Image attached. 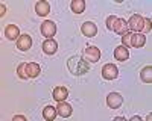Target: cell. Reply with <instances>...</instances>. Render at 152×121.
<instances>
[{
    "instance_id": "2e32d148",
    "label": "cell",
    "mask_w": 152,
    "mask_h": 121,
    "mask_svg": "<svg viewBox=\"0 0 152 121\" xmlns=\"http://www.w3.org/2000/svg\"><path fill=\"white\" fill-rule=\"evenodd\" d=\"M52 95H53V99H55L56 102H64L67 97H69V89H67L66 86H56V88L53 89Z\"/></svg>"
},
{
    "instance_id": "9a60e30c",
    "label": "cell",
    "mask_w": 152,
    "mask_h": 121,
    "mask_svg": "<svg viewBox=\"0 0 152 121\" xmlns=\"http://www.w3.org/2000/svg\"><path fill=\"white\" fill-rule=\"evenodd\" d=\"M114 58H116L117 60H120V62H125V60H128V58H129L128 47H125V45H119V47H116V50H114Z\"/></svg>"
},
{
    "instance_id": "3957f363",
    "label": "cell",
    "mask_w": 152,
    "mask_h": 121,
    "mask_svg": "<svg viewBox=\"0 0 152 121\" xmlns=\"http://www.w3.org/2000/svg\"><path fill=\"white\" fill-rule=\"evenodd\" d=\"M122 45L125 47H134V48H142L146 44V36L143 33H135V32H128L122 36Z\"/></svg>"
},
{
    "instance_id": "8992f818",
    "label": "cell",
    "mask_w": 152,
    "mask_h": 121,
    "mask_svg": "<svg viewBox=\"0 0 152 121\" xmlns=\"http://www.w3.org/2000/svg\"><path fill=\"white\" fill-rule=\"evenodd\" d=\"M84 59L87 62H91V64H96L97 60L100 59V50L94 45H88L84 52Z\"/></svg>"
},
{
    "instance_id": "5bb4252c",
    "label": "cell",
    "mask_w": 152,
    "mask_h": 121,
    "mask_svg": "<svg viewBox=\"0 0 152 121\" xmlns=\"http://www.w3.org/2000/svg\"><path fill=\"white\" fill-rule=\"evenodd\" d=\"M56 50H58V44H56V41H55L53 38L46 40V41L43 42V52H44L46 55H55Z\"/></svg>"
},
{
    "instance_id": "e0dca14e",
    "label": "cell",
    "mask_w": 152,
    "mask_h": 121,
    "mask_svg": "<svg viewBox=\"0 0 152 121\" xmlns=\"http://www.w3.org/2000/svg\"><path fill=\"white\" fill-rule=\"evenodd\" d=\"M35 12L40 17H44V15H47L49 12H50V5L47 3V2H38L37 5H35Z\"/></svg>"
},
{
    "instance_id": "ac0fdd59",
    "label": "cell",
    "mask_w": 152,
    "mask_h": 121,
    "mask_svg": "<svg viewBox=\"0 0 152 121\" xmlns=\"http://www.w3.org/2000/svg\"><path fill=\"white\" fill-rule=\"evenodd\" d=\"M56 115H58L56 107H53V106H46V107L43 109V117H44V120H47V121H53V120L56 118Z\"/></svg>"
},
{
    "instance_id": "ffe728a7",
    "label": "cell",
    "mask_w": 152,
    "mask_h": 121,
    "mask_svg": "<svg viewBox=\"0 0 152 121\" xmlns=\"http://www.w3.org/2000/svg\"><path fill=\"white\" fill-rule=\"evenodd\" d=\"M140 77H142V80H143L145 83H151V82H152V67H151V65H148V67H145V68L142 70Z\"/></svg>"
},
{
    "instance_id": "6da1fadb",
    "label": "cell",
    "mask_w": 152,
    "mask_h": 121,
    "mask_svg": "<svg viewBox=\"0 0 152 121\" xmlns=\"http://www.w3.org/2000/svg\"><path fill=\"white\" fill-rule=\"evenodd\" d=\"M67 67H69L70 73L75 76H84L85 73H88V70H90V65H88L87 60L82 59V58H78V56L69 58Z\"/></svg>"
},
{
    "instance_id": "7a4b0ae2",
    "label": "cell",
    "mask_w": 152,
    "mask_h": 121,
    "mask_svg": "<svg viewBox=\"0 0 152 121\" xmlns=\"http://www.w3.org/2000/svg\"><path fill=\"white\" fill-rule=\"evenodd\" d=\"M41 73V68H40V65L38 64H35V62H23V64H20L18 67H17V74H18V77L20 79H34V77H37L38 74Z\"/></svg>"
},
{
    "instance_id": "4fadbf2b",
    "label": "cell",
    "mask_w": 152,
    "mask_h": 121,
    "mask_svg": "<svg viewBox=\"0 0 152 121\" xmlns=\"http://www.w3.org/2000/svg\"><path fill=\"white\" fill-rule=\"evenodd\" d=\"M5 36L8 40L11 41H15L20 38V29L18 26H15V24H8V26L5 27Z\"/></svg>"
},
{
    "instance_id": "603a6c76",
    "label": "cell",
    "mask_w": 152,
    "mask_h": 121,
    "mask_svg": "<svg viewBox=\"0 0 152 121\" xmlns=\"http://www.w3.org/2000/svg\"><path fill=\"white\" fill-rule=\"evenodd\" d=\"M5 14H6V6L2 3V6H0V17H5Z\"/></svg>"
},
{
    "instance_id": "7402d4cb",
    "label": "cell",
    "mask_w": 152,
    "mask_h": 121,
    "mask_svg": "<svg viewBox=\"0 0 152 121\" xmlns=\"http://www.w3.org/2000/svg\"><path fill=\"white\" fill-rule=\"evenodd\" d=\"M12 120H14V121H26L28 118H26V117H23V115H15Z\"/></svg>"
},
{
    "instance_id": "52a82bcc",
    "label": "cell",
    "mask_w": 152,
    "mask_h": 121,
    "mask_svg": "<svg viewBox=\"0 0 152 121\" xmlns=\"http://www.w3.org/2000/svg\"><path fill=\"white\" fill-rule=\"evenodd\" d=\"M41 33H43V36H46L47 40H50L56 33V24L52 20H46L41 24Z\"/></svg>"
},
{
    "instance_id": "d6986e66",
    "label": "cell",
    "mask_w": 152,
    "mask_h": 121,
    "mask_svg": "<svg viewBox=\"0 0 152 121\" xmlns=\"http://www.w3.org/2000/svg\"><path fill=\"white\" fill-rule=\"evenodd\" d=\"M70 8H72V11L75 12V14H82L84 9H85V2L84 0H73V2L70 3Z\"/></svg>"
},
{
    "instance_id": "277c9868",
    "label": "cell",
    "mask_w": 152,
    "mask_h": 121,
    "mask_svg": "<svg viewBox=\"0 0 152 121\" xmlns=\"http://www.w3.org/2000/svg\"><path fill=\"white\" fill-rule=\"evenodd\" d=\"M107 27L113 32H116L119 35H125L129 32V27H128V21H125L123 18H117L114 15H110L107 18Z\"/></svg>"
},
{
    "instance_id": "cb8c5ba5",
    "label": "cell",
    "mask_w": 152,
    "mask_h": 121,
    "mask_svg": "<svg viewBox=\"0 0 152 121\" xmlns=\"http://www.w3.org/2000/svg\"><path fill=\"white\" fill-rule=\"evenodd\" d=\"M131 120H132V121H140V117H132Z\"/></svg>"
},
{
    "instance_id": "44dd1931",
    "label": "cell",
    "mask_w": 152,
    "mask_h": 121,
    "mask_svg": "<svg viewBox=\"0 0 152 121\" xmlns=\"http://www.w3.org/2000/svg\"><path fill=\"white\" fill-rule=\"evenodd\" d=\"M151 30V18H145V32Z\"/></svg>"
},
{
    "instance_id": "7c38bea8",
    "label": "cell",
    "mask_w": 152,
    "mask_h": 121,
    "mask_svg": "<svg viewBox=\"0 0 152 121\" xmlns=\"http://www.w3.org/2000/svg\"><path fill=\"white\" fill-rule=\"evenodd\" d=\"M81 32L87 36V38H93V36H96V33H97V27H96L94 23L85 21L82 26H81Z\"/></svg>"
},
{
    "instance_id": "9c48e42d",
    "label": "cell",
    "mask_w": 152,
    "mask_h": 121,
    "mask_svg": "<svg viewBox=\"0 0 152 121\" xmlns=\"http://www.w3.org/2000/svg\"><path fill=\"white\" fill-rule=\"evenodd\" d=\"M123 103V97L119 94V92H111L108 94L107 97V104L111 107V109H119Z\"/></svg>"
},
{
    "instance_id": "8fae6325",
    "label": "cell",
    "mask_w": 152,
    "mask_h": 121,
    "mask_svg": "<svg viewBox=\"0 0 152 121\" xmlns=\"http://www.w3.org/2000/svg\"><path fill=\"white\" fill-rule=\"evenodd\" d=\"M56 112H58V115L62 117V118H69V117L73 114V109H72V106L64 100V102H58Z\"/></svg>"
},
{
    "instance_id": "5b68a950",
    "label": "cell",
    "mask_w": 152,
    "mask_h": 121,
    "mask_svg": "<svg viewBox=\"0 0 152 121\" xmlns=\"http://www.w3.org/2000/svg\"><path fill=\"white\" fill-rule=\"evenodd\" d=\"M128 27L131 32H135V33H142L145 32V18L138 14H134L131 15L129 21H128Z\"/></svg>"
},
{
    "instance_id": "30bf717a",
    "label": "cell",
    "mask_w": 152,
    "mask_h": 121,
    "mask_svg": "<svg viewBox=\"0 0 152 121\" xmlns=\"http://www.w3.org/2000/svg\"><path fill=\"white\" fill-rule=\"evenodd\" d=\"M17 47L20 48L21 52H28L29 48L32 47V36L24 33V35H20V38L17 40Z\"/></svg>"
},
{
    "instance_id": "ba28073f",
    "label": "cell",
    "mask_w": 152,
    "mask_h": 121,
    "mask_svg": "<svg viewBox=\"0 0 152 121\" xmlns=\"http://www.w3.org/2000/svg\"><path fill=\"white\" fill-rule=\"evenodd\" d=\"M117 76H119V70H117L116 65H113V64L104 65V68H102V77H104V79H107V80H114Z\"/></svg>"
}]
</instances>
